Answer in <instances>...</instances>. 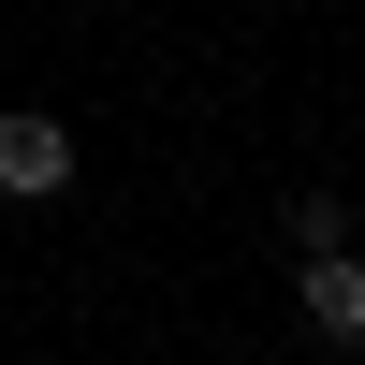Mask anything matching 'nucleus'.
Returning <instances> with one entry per match:
<instances>
[{"mask_svg": "<svg viewBox=\"0 0 365 365\" xmlns=\"http://www.w3.org/2000/svg\"><path fill=\"white\" fill-rule=\"evenodd\" d=\"M0 190H15V205H58V190H73V132H58V117H0Z\"/></svg>", "mask_w": 365, "mask_h": 365, "instance_id": "f257e3e1", "label": "nucleus"}, {"mask_svg": "<svg viewBox=\"0 0 365 365\" xmlns=\"http://www.w3.org/2000/svg\"><path fill=\"white\" fill-rule=\"evenodd\" d=\"M307 322H322L336 351H365V263H351V249H307Z\"/></svg>", "mask_w": 365, "mask_h": 365, "instance_id": "f03ea898", "label": "nucleus"}]
</instances>
